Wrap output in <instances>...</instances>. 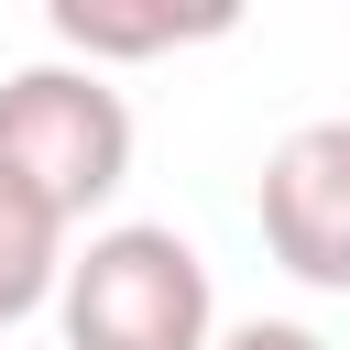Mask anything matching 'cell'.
<instances>
[{
	"mask_svg": "<svg viewBox=\"0 0 350 350\" xmlns=\"http://www.w3.org/2000/svg\"><path fill=\"white\" fill-rule=\"evenodd\" d=\"M55 328L66 350H219V284L186 230L120 219V230H88V252H66Z\"/></svg>",
	"mask_w": 350,
	"mask_h": 350,
	"instance_id": "cell-1",
	"label": "cell"
},
{
	"mask_svg": "<svg viewBox=\"0 0 350 350\" xmlns=\"http://www.w3.org/2000/svg\"><path fill=\"white\" fill-rule=\"evenodd\" d=\"M0 175H22L66 230L131 186V98L66 55L0 77Z\"/></svg>",
	"mask_w": 350,
	"mask_h": 350,
	"instance_id": "cell-2",
	"label": "cell"
},
{
	"mask_svg": "<svg viewBox=\"0 0 350 350\" xmlns=\"http://www.w3.org/2000/svg\"><path fill=\"white\" fill-rule=\"evenodd\" d=\"M262 252L317 284V295H350V120H306L262 153Z\"/></svg>",
	"mask_w": 350,
	"mask_h": 350,
	"instance_id": "cell-3",
	"label": "cell"
},
{
	"mask_svg": "<svg viewBox=\"0 0 350 350\" xmlns=\"http://www.w3.org/2000/svg\"><path fill=\"white\" fill-rule=\"evenodd\" d=\"M241 11L208 0V11H175V0H55L44 33L66 44V66L109 77V66H142V55H175V44H219Z\"/></svg>",
	"mask_w": 350,
	"mask_h": 350,
	"instance_id": "cell-4",
	"label": "cell"
},
{
	"mask_svg": "<svg viewBox=\"0 0 350 350\" xmlns=\"http://www.w3.org/2000/svg\"><path fill=\"white\" fill-rule=\"evenodd\" d=\"M55 284H66V219L22 175H0V328H22Z\"/></svg>",
	"mask_w": 350,
	"mask_h": 350,
	"instance_id": "cell-5",
	"label": "cell"
},
{
	"mask_svg": "<svg viewBox=\"0 0 350 350\" xmlns=\"http://www.w3.org/2000/svg\"><path fill=\"white\" fill-rule=\"evenodd\" d=\"M219 350H328L317 328H295V317H252V328H230Z\"/></svg>",
	"mask_w": 350,
	"mask_h": 350,
	"instance_id": "cell-6",
	"label": "cell"
}]
</instances>
